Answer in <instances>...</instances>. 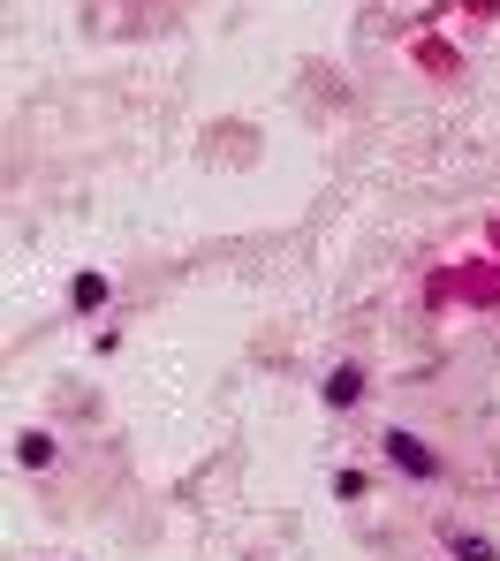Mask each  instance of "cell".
I'll return each instance as SVG.
<instances>
[{
	"label": "cell",
	"instance_id": "cell-5",
	"mask_svg": "<svg viewBox=\"0 0 500 561\" xmlns=\"http://www.w3.org/2000/svg\"><path fill=\"white\" fill-rule=\"evenodd\" d=\"M15 463L23 470H54V433H23V440H15Z\"/></svg>",
	"mask_w": 500,
	"mask_h": 561
},
{
	"label": "cell",
	"instance_id": "cell-2",
	"mask_svg": "<svg viewBox=\"0 0 500 561\" xmlns=\"http://www.w3.org/2000/svg\"><path fill=\"white\" fill-rule=\"evenodd\" d=\"M364 394H372V365H364V357H341L334 373L318 379V402H326L334 417H349V410H364Z\"/></svg>",
	"mask_w": 500,
	"mask_h": 561
},
{
	"label": "cell",
	"instance_id": "cell-3",
	"mask_svg": "<svg viewBox=\"0 0 500 561\" xmlns=\"http://www.w3.org/2000/svg\"><path fill=\"white\" fill-rule=\"evenodd\" d=\"M440 554H447V561H500V547L486 539V531H470V524L447 516V524H440Z\"/></svg>",
	"mask_w": 500,
	"mask_h": 561
},
{
	"label": "cell",
	"instance_id": "cell-4",
	"mask_svg": "<svg viewBox=\"0 0 500 561\" xmlns=\"http://www.w3.org/2000/svg\"><path fill=\"white\" fill-rule=\"evenodd\" d=\"M69 304H77V311H106V304H114V280H106V274H77Z\"/></svg>",
	"mask_w": 500,
	"mask_h": 561
},
{
	"label": "cell",
	"instance_id": "cell-1",
	"mask_svg": "<svg viewBox=\"0 0 500 561\" xmlns=\"http://www.w3.org/2000/svg\"><path fill=\"white\" fill-rule=\"evenodd\" d=\"M372 448H380V463L395 470L402 485H447V478H455V456H447L440 440H425L417 425H380Z\"/></svg>",
	"mask_w": 500,
	"mask_h": 561
}]
</instances>
